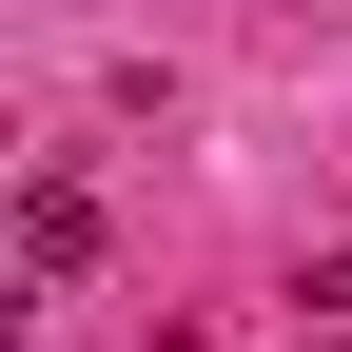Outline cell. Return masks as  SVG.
<instances>
[{
	"label": "cell",
	"instance_id": "1",
	"mask_svg": "<svg viewBox=\"0 0 352 352\" xmlns=\"http://www.w3.org/2000/svg\"><path fill=\"white\" fill-rule=\"evenodd\" d=\"M20 274H39V294L98 274V196H78V176H20Z\"/></svg>",
	"mask_w": 352,
	"mask_h": 352
}]
</instances>
